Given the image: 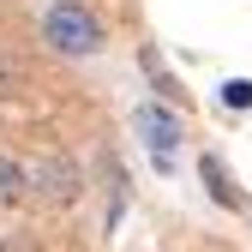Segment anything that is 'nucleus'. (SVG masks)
Returning a JSON list of instances; mask_svg holds the SVG:
<instances>
[{
	"instance_id": "nucleus-1",
	"label": "nucleus",
	"mask_w": 252,
	"mask_h": 252,
	"mask_svg": "<svg viewBox=\"0 0 252 252\" xmlns=\"http://www.w3.org/2000/svg\"><path fill=\"white\" fill-rule=\"evenodd\" d=\"M42 36L60 54H96L102 48V24H96V12H84L78 0H60V6H48V18H42Z\"/></svg>"
},
{
	"instance_id": "nucleus-2",
	"label": "nucleus",
	"mask_w": 252,
	"mask_h": 252,
	"mask_svg": "<svg viewBox=\"0 0 252 252\" xmlns=\"http://www.w3.org/2000/svg\"><path fill=\"white\" fill-rule=\"evenodd\" d=\"M78 192H84V174H78L72 156H42V162L30 168V198L36 204L66 210V204H78Z\"/></svg>"
},
{
	"instance_id": "nucleus-3",
	"label": "nucleus",
	"mask_w": 252,
	"mask_h": 252,
	"mask_svg": "<svg viewBox=\"0 0 252 252\" xmlns=\"http://www.w3.org/2000/svg\"><path fill=\"white\" fill-rule=\"evenodd\" d=\"M138 132H144V144H150V156H156V168H168L174 150H180V120H174L168 108L144 102V108H138Z\"/></svg>"
},
{
	"instance_id": "nucleus-4",
	"label": "nucleus",
	"mask_w": 252,
	"mask_h": 252,
	"mask_svg": "<svg viewBox=\"0 0 252 252\" xmlns=\"http://www.w3.org/2000/svg\"><path fill=\"white\" fill-rule=\"evenodd\" d=\"M198 180L210 186V198L222 210H240V192H234V174L222 168V156H198Z\"/></svg>"
},
{
	"instance_id": "nucleus-5",
	"label": "nucleus",
	"mask_w": 252,
	"mask_h": 252,
	"mask_svg": "<svg viewBox=\"0 0 252 252\" xmlns=\"http://www.w3.org/2000/svg\"><path fill=\"white\" fill-rule=\"evenodd\" d=\"M24 192H30V174L12 162V156H0V210H12Z\"/></svg>"
},
{
	"instance_id": "nucleus-6",
	"label": "nucleus",
	"mask_w": 252,
	"mask_h": 252,
	"mask_svg": "<svg viewBox=\"0 0 252 252\" xmlns=\"http://www.w3.org/2000/svg\"><path fill=\"white\" fill-rule=\"evenodd\" d=\"M138 60H144V72H150V78H156V90H162V96H180V84H174V78H168V66H162V54H156V48H144V54H138Z\"/></svg>"
},
{
	"instance_id": "nucleus-7",
	"label": "nucleus",
	"mask_w": 252,
	"mask_h": 252,
	"mask_svg": "<svg viewBox=\"0 0 252 252\" xmlns=\"http://www.w3.org/2000/svg\"><path fill=\"white\" fill-rule=\"evenodd\" d=\"M222 102L228 108H252V78H228L222 84Z\"/></svg>"
}]
</instances>
